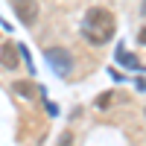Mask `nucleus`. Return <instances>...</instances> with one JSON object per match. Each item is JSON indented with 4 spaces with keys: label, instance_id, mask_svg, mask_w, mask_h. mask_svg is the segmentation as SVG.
I'll list each match as a JSON object with an SVG mask.
<instances>
[{
    "label": "nucleus",
    "instance_id": "obj_2",
    "mask_svg": "<svg viewBox=\"0 0 146 146\" xmlns=\"http://www.w3.org/2000/svg\"><path fill=\"white\" fill-rule=\"evenodd\" d=\"M44 58H47V64H50L58 76H67L73 70V56L64 50V47H50V50H44Z\"/></svg>",
    "mask_w": 146,
    "mask_h": 146
},
{
    "label": "nucleus",
    "instance_id": "obj_8",
    "mask_svg": "<svg viewBox=\"0 0 146 146\" xmlns=\"http://www.w3.org/2000/svg\"><path fill=\"white\" fill-rule=\"evenodd\" d=\"M73 143V135H70V131H64V135H62V143H58V146H70Z\"/></svg>",
    "mask_w": 146,
    "mask_h": 146
},
{
    "label": "nucleus",
    "instance_id": "obj_5",
    "mask_svg": "<svg viewBox=\"0 0 146 146\" xmlns=\"http://www.w3.org/2000/svg\"><path fill=\"white\" fill-rule=\"evenodd\" d=\"M12 91H15L18 96H23V100H32V96H35V85L32 82H15Z\"/></svg>",
    "mask_w": 146,
    "mask_h": 146
},
{
    "label": "nucleus",
    "instance_id": "obj_6",
    "mask_svg": "<svg viewBox=\"0 0 146 146\" xmlns=\"http://www.w3.org/2000/svg\"><path fill=\"white\" fill-rule=\"evenodd\" d=\"M117 58H120V62H126L129 67H135V70H143V64L137 62L135 56H126V50H117Z\"/></svg>",
    "mask_w": 146,
    "mask_h": 146
},
{
    "label": "nucleus",
    "instance_id": "obj_7",
    "mask_svg": "<svg viewBox=\"0 0 146 146\" xmlns=\"http://www.w3.org/2000/svg\"><path fill=\"white\" fill-rule=\"evenodd\" d=\"M108 102H111V94H102V96H96V105H100V108H105Z\"/></svg>",
    "mask_w": 146,
    "mask_h": 146
},
{
    "label": "nucleus",
    "instance_id": "obj_3",
    "mask_svg": "<svg viewBox=\"0 0 146 146\" xmlns=\"http://www.w3.org/2000/svg\"><path fill=\"white\" fill-rule=\"evenodd\" d=\"M12 3V12L18 15V21L23 27H32L38 21V0H9Z\"/></svg>",
    "mask_w": 146,
    "mask_h": 146
},
{
    "label": "nucleus",
    "instance_id": "obj_9",
    "mask_svg": "<svg viewBox=\"0 0 146 146\" xmlns=\"http://www.w3.org/2000/svg\"><path fill=\"white\" fill-rule=\"evenodd\" d=\"M137 44H143V47H146V27L137 32Z\"/></svg>",
    "mask_w": 146,
    "mask_h": 146
},
{
    "label": "nucleus",
    "instance_id": "obj_10",
    "mask_svg": "<svg viewBox=\"0 0 146 146\" xmlns=\"http://www.w3.org/2000/svg\"><path fill=\"white\" fill-rule=\"evenodd\" d=\"M140 15L146 18V0H143V3H140Z\"/></svg>",
    "mask_w": 146,
    "mask_h": 146
},
{
    "label": "nucleus",
    "instance_id": "obj_4",
    "mask_svg": "<svg viewBox=\"0 0 146 146\" xmlns=\"http://www.w3.org/2000/svg\"><path fill=\"white\" fill-rule=\"evenodd\" d=\"M0 64H3L6 70H18L21 67V44L6 41L3 47H0Z\"/></svg>",
    "mask_w": 146,
    "mask_h": 146
},
{
    "label": "nucleus",
    "instance_id": "obj_1",
    "mask_svg": "<svg viewBox=\"0 0 146 146\" xmlns=\"http://www.w3.org/2000/svg\"><path fill=\"white\" fill-rule=\"evenodd\" d=\"M114 29H117V21L108 9L102 6H91L82 18V35L85 41H91L94 47H102L105 41L114 38Z\"/></svg>",
    "mask_w": 146,
    "mask_h": 146
},
{
    "label": "nucleus",
    "instance_id": "obj_11",
    "mask_svg": "<svg viewBox=\"0 0 146 146\" xmlns=\"http://www.w3.org/2000/svg\"><path fill=\"white\" fill-rule=\"evenodd\" d=\"M143 114H146V111H143Z\"/></svg>",
    "mask_w": 146,
    "mask_h": 146
}]
</instances>
